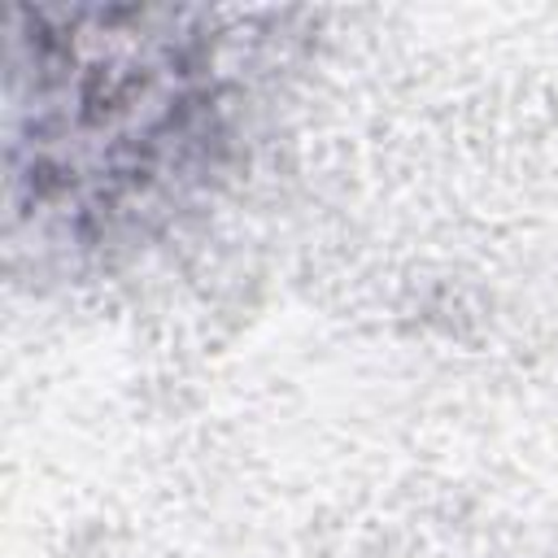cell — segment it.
Masks as SVG:
<instances>
[{"label": "cell", "instance_id": "6da1fadb", "mask_svg": "<svg viewBox=\"0 0 558 558\" xmlns=\"http://www.w3.org/2000/svg\"><path fill=\"white\" fill-rule=\"evenodd\" d=\"M218 44L174 9H13L9 170L39 227L105 231L218 135Z\"/></svg>", "mask_w": 558, "mask_h": 558}]
</instances>
